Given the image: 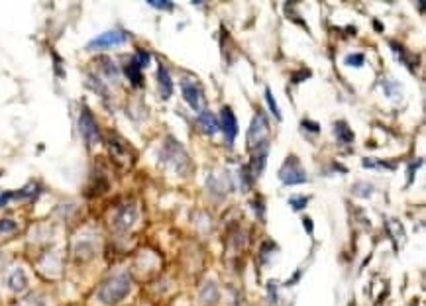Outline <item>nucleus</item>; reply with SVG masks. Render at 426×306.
<instances>
[{
    "instance_id": "nucleus-7",
    "label": "nucleus",
    "mask_w": 426,
    "mask_h": 306,
    "mask_svg": "<svg viewBox=\"0 0 426 306\" xmlns=\"http://www.w3.org/2000/svg\"><path fill=\"white\" fill-rule=\"evenodd\" d=\"M218 126H220V130L224 132V136H226L228 143L232 145V143H234V140H236V136H238V122H236V116H234L232 108L224 106L222 112H220V120H218Z\"/></svg>"
},
{
    "instance_id": "nucleus-8",
    "label": "nucleus",
    "mask_w": 426,
    "mask_h": 306,
    "mask_svg": "<svg viewBox=\"0 0 426 306\" xmlns=\"http://www.w3.org/2000/svg\"><path fill=\"white\" fill-rule=\"evenodd\" d=\"M126 41V36L122 32H104L101 36H97L95 40L89 41V49H106V47H114V45H122Z\"/></svg>"
},
{
    "instance_id": "nucleus-17",
    "label": "nucleus",
    "mask_w": 426,
    "mask_h": 306,
    "mask_svg": "<svg viewBox=\"0 0 426 306\" xmlns=\"http://www.w3.org/2000/svg\"><path fill=\"white\" fill-rule=\"evenodd\" d=\"M365 61V57L362 53H356V55H348L346 57V65H350V67H362Z\"/></svg>"
},
{
    "instance_id": "nucleus-19",
    "label": "nucleus",
    "mask_w": 426,
    "mask_h": 306,
    "mask_svg": "<svg viewBox=\"0 0 426 306\" xmlns=\"http://www.w3.org/2000/svg\"><path fill=\"white\" fill-rule=\"evenodd\" d=\"M14 230H16V224H14L12 220H2V222H0V232H2V234H6V232L10 234V232H14Z\"/></svg>"
},
{
    "instance_id": "nucleus-13",
    "label": "nucleus",
    "mask_w": 426,
    "mask_h": 306,
    "mask_svg": "<svg viewBox=\"0 0 426 306\" xmlns=\"http://www.w3.org/2000/svg\"><path fill=\"white\" fill-rule=\"evenodd\" d=\"M334 132H336V138L342 143H352L354 142V132L348 128L346 122H338L334 126Z\"/></svg>"
},
{
    "instance_id": "nucleus-20",
    "label": "nucleus",
    "mask_w": 426,
    "mask_h": 306,
    "mask_svg": "<svg viewBox=\"0 0 426 306\" xmlns=\"http://www.w3.org/2000/svg\"><path fill=\"white\" fill-rule=\"evenodd\" d=\"M306 202H308L306 198H291V200H289V204H291L295 210H303L304 206H306Z\"/></svg>"
},
{
    "instance_id": "nucleus-4",
    "label": "nucleus",
    "mask_w": 426,
    "mask_h": 306,
    "mask_svg": "<svg viewBox=\"0 0 426 306\" xmlns=\"http://www.w3.org/2000/svg\"><path fill=\"white\" fill-rule=\"evenodd\" d=\"M79 128H81V134L82 138H84V142L87 145H95V143L101 140V132H99V126L95 122V118H93V114L87 110V108H82L81 112V118H79Z\"/></svg>"
},
{
    "instance_id": "nucleus-2",
    "label": "nucleus",
    "mask_w": 426,
    "mask_h": 306,
    "mask_svg": "<svg viewBox=\"0 0 426 306\" xmlns=\"http://www.w3.org/2000/svg\"><path fill=\"white\" fill-rule=\"evenodd\" d=\"M267 130H269V126H267L265 116L262 112L255 114L253 120H251L249 130H247V149L249 151H253V149H258V147H262V145L267 143Z\"/></svg>"
},
{
    "instance_id": "nucleus-1",
    "label": "nucleus",
    "mask_w": 426,
    "mask_h": 306,
    "mask_svg": "<svg viewBox=\"0 0 426 306\" xmlns=\"http://www.w3.org/2000/svg\"><path fill=\"white\" fill-rule=\"evenodd\" d=\"M132 290V283L128 279V275H116L112 279H108L106 283H102L99 288V300L102 304H118L120 300H124Z\"/></svg>"
},
{
    "instance_id": "nucleus-12",
    "label": "nucleus",
    "mask_w": 426,
    "mask_h": 306,
    "mask_svg": "<svg viewBox=\"0 0 426 306\" xmlns=\"http://www.w3.org/2000/svg\"><path fill=\"white\" fill-rule=\"evenodd\" d=\"M124 73H126V77L130 79V82H132L134 86H140V84H142V81H143L142 79V67L134 61V59L124 67Z\"/></svg>"
},
{
    "instance_id": "nucleus-21",
    "label": "nucleus",
    "mask_w": 426,
    "mask_h": 306,
    "mask_svg": "<svg viewBox=\"0 0 426 306\" xmlns=\"http://www.w3.org/2000/svg\"><path fill=\"white\" fill-rule=\"evenodd\" d=\"M304 230H306V232H308V234H312V220H310V218H304Z\"/></svg>"
},
{
    "instance_id": "nucleus-18",
    "label": "nucleus",
    "mask_w": 426,
    "mask_h": 306,
    "mask_svg": "<svg viewBox=\"0 0 426 306\" xmlns=\"http://www.w3.org/2000/svg\"><path fill=\"white\" fill-rule=\"evenodd\" d=\"M147 4L153 8H159V10H173V2H169V0H149Z\"/></svg>"
},
{
    "instance_id": "nucleus-11",
    "label": "nucleus",
    "mask_w": 426,
    "mask_h": 306,
    "mask_svg": "<svg viewBox=\"0 0 426 306\" xmlns=\"http://www.w3.org/2000/svg\"><path fill=\"white\" fill-rule=\"evenodd\" d=\"M8 286L14 290V292H22L26 286H28V279H26V273L22 269H16L10 273L8 277Z\"/></svg>"
},
{
    "instance_id": "nucleus-3",
    "label": "nucleus",
    "mask_w": 426,
    "mask_h": 306,
    "mask_svg": "<svg viewBox=\"0 0 426 306\" xmlns=\"http://www.w3.org/2000/svg\"><path fill=\"white\" fill-rule=\"evenodd\" d=\"M279 179L283 184H303L308 181L306 171H304L297 157H289L279 171Z\"/></svg>"
},
{
    "instance_id": "nucleus-22",
    "label": "nucleus",
    "mask_w": 426,
    "mask_h": 306,
    "mask_svg": "<svg viewBox=\"0 0 426 306\" xmlns=\"http://www.w3.org/2000/svg\"><path fill=\"white\" fill-rule=\"evenodd\" d=\"M303 126H304V128H306V126H308V128H312L310 132H314V134L320 130V128H318V124H314V122H303Z\"/></svg>"
},
{
    "instance_id": "nucleus-6",
    "label": "nucleus",
    "mask_w": 426,
    "mask_h": 306,
    "mask_svg": "<svg viewBox=\"0 0 426 306\" xmlns=\"http://www.w3.org/2000/svg\"><path fill=\"white\" fill-rule=\"evenodd\" d=\"M138 220V210L134 204H126V206H120L114 214V220H112V226L116 232H126L130 230L134 222Z\"/></svg>"
},
{
    "instance_id": "nucleus-16",
    "label": "nucleus",
    "mask_w": 426,
    "mask_h": 306,
    "mask_svg": "<svg viewBox=\"0 0 426 306\" xmlns=\"http://www.w3.org/2000/svg\"><path fill=\"white\" fill-rule=\"evenodd\" d=\"M134 61L138 63V65H140V67H147V65H149V61H151V55H149V53H147V51H143V49H140V51H138V53H136V57H134Z\"/></svg>"
},
{
    "instance_id": "nucleus-9",
    "label": "nucleus",
    "mask_w": 426,
    "mask_h": 306,
    "mask_svg": "<svg viewBox=\"0 0 426 306\" xmlns=\"http://www.w3.org/2000/svg\"><path fill=\"white\" fill-rule=\"evenodd\" d=\"M197 124L201 126V130H203L204 134H208V136H214L220 130L216 116L212 112H208V110H201V114L197 116Z\"/></svg>"
},
{
    "instance_id": "nucleus-5",
    "label": "nucleus",
    "mask_w": 426,
    "mask_h": 306,
    "mask_svg": "<svg viewBox=\"0 0 426 306\" xmlns=\"http://www.w3.org/2000/svg\"><path fill=\"white\" fill-rule=\"evenodd\" d=\"M181 88H183V98L187 100V104L193 110H201V106H203V88H201L199 81H195V79H183Z\"/></svg>"
},
{
    "instance_id": "nucleus-14",
    "label": "nucleus",
    "mask_w": 426,
    "mask_h": 306,
    "mask_svg": "<svg viewBox=\"0 0 426 306\" xmlns=\"http://www.w3.org/2000/svg\"><path fill=\"white\" fill-rule=\"evenodd\" d=\"M201 300H203L204 304H214L218 300V288H216L214 283H208L201 290Z\"/></svg>"
},
{
    "instance_id": "nucleus-15",
    "label": "nucleus",
    "mask_w": 426,
    "mask_h": 306,
    "mask_svg": "<svg viewBox=\"0 0 426 306\" xmlns=\"http://www.w3.org/2000/svg\"><path fill=\"white\" fill-rule=\"evenodd\" d=\"M265 102H267L269 110L275 114V118H277V120H281V110H279V106H277V102H275V98H273V94H271V90H269V88H265Z\"/></svg>"
},
{
    "instance_id": "nucleus-10",
    "label": "nucleus",
    "mask_w": 426,
    "mask_h": 306,
    "mask_svg": "<svg viewBox=\"0 0 426 306\" xmlns=\"http://www.w3.org/2000/svg\"><path fill=\"white\" fill-rule=\"evenodd\" d=\"M157 81H159V90H161V96L163 98H169L171 94H173V82H171V75H169V71L159 65V69H157Z\"/></svg>"
}]
</instances>
